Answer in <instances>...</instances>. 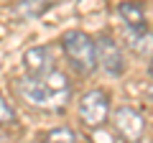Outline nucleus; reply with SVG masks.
<instances>
[{"label": "nucleus", "instance_id": "20e7f679", "mask_svg": "<svg viewBox=\"0 0 153 143\" xmlns=\"http://www.w3.org/2000/svg\"><path fill=\"white\" fill-rule=\"evenodd\" d=\"M112 128H115V133H117L123 141L138 143L146 136V118H143L135 107H130V105H120V107L112 112Z\"/></svg>", "mask_w": 153, "mask_h": 143}, {"label": "nucleus", "instance_id": "f03ea898", "mask_svg": "<svg viewBox=\"0 0 153 143\" xmlns=\"http://www.w3.org/2000/svg\"><path fill=\"white\" fill-rule=\"evenodd\" d=\"M61 49H64L69 64L79 74H92L97 69V46L94 39L84 31H66L61 36Z\"/></svg>", "mask_w": 153, "mask_h": 143}, {"label": "nucleus", "instance_id": "f8f14e48", "mask_svg": "<svg viewBox=\"0 0 153 143\" xmlns=\"http://www.w3.org/2000/svg\"><path fill=\"white\" fill-rule=\"evenodd\" d=\"M148 72H151V77H153V59H151V64H148Z\"/></svg>", "mask_w": 153, "mask_h": 143}, {"label": "nucleus", "instance_id": "39448f33", "mask_svg": "<svg viewBox=\"0 0 153 143\" xmlns=\"http://www.w3.org/2000/svg\"><path fill=\"white\" fill-rule=\"evenodd\" d=\"M94 46H97V66H102L110 77H120L125 72V56L120 44L110 33H100L94 39Z\"/></svg>", "mask_w": 153, "mask_h": 143}, {"label": "nucleus", "instance_id": "f257e3e1", "mask_svg": "<svg viewBox=\"0 0 153 143\" xmlns=\"http://www.w3.org/2000/svg\"><path fill=\"white\" fill-rule=\"evenodd\" d=\"M16 95L28 105V107H36V110H49V112H59L66 107L69 100L59 97L54 89L46 84V79L31 77V74H23L16 79Z\"/></svg>", "mask_w": 153, "mask_h": 143}, {"label": "nucleus", "instance_id": "6e6552de", "mask_svg": "<svg viewBox=\"0 0 153 143\" xmlns=\"http://www.w3.org/2000/svg\"><path fill=\"white\" fill-rule=\"evenodd\" d=\"M120 18L128 31H148L146 26V13L138 3H123L120 5Z\"/></svg>", "mask_w": 153, "mask_h": 143}, {"label": "nucleus", "instance_id": "1a4fd4ad", "mask_svg": "<svg viewBox=\"0 0 153 143\" xmlns=\"http://www.w3.org/2000/svg\"><path fill=\"white\" fill-rule=\"evenodd\" d=\"M38 141L41 143H76V133L71 128H66V125H59V128L46 130Z\"/></svg>", "mask_w": 153, "mask_h": 143}, {"label": "nucleus", "instance_id": "423d86ee", "mask_svg": "<svg viewBox=\"0 0 153 143\" xmlns=\"http://www.w3.org/2000/svg\"><path fill=\"white\" fill-rule=\"evenodd\" d=\"M23 64H26V72L31 77L44 79L49 77L51 72H56V61H54V51L49 46H31V49L23 54Z\"/></svg>", "mask_w": 153, "mask_h": 143}, {"label": "nucleus", "instance_id": "0eeeda50", "mask_svg": "<svg viewBox=\"0 0 153 143\" xmlns=\"http://www.w3.org/2000/svg\"><path fill=\"white\" fill-rule=\"evenodd\" d=\"M123 36H125V44L130 46L133 54L153 59V33L151 31H128V28H123Z\"/></svg>", "mask_w": 153, "mask_h": 143}, {"label": "nucleus", "instance_id": "9d476101", "mask_svg": "<svg viewBox=\"0 0 153 143\" xmlns=\"http://www.w3.org/2000/svg\"><path fill=\"white\" fill-rule=\"evenodd\" d=\"M51 8V3H38V0H28V3H18L13 10L18 13L21 18H38V16H44L46 10Z\"/></svg>", "mask_w": 153, "mask_h": 143}, {"label": "nucleus", "instance_id": "7ed1b4c3", "mask_svg": "<svg viewBox=\"0 0 153 143\" xmlns=\"http://www.w3.org/2000/svg\"><path fill=\"white\" fill-rule=\"evenodd\" d=\"M110 118V95L102 89H89L79 100V120L87 128H102Z\"/></svg>", "mask_w": 153, "mask_h": 143}, {"label": "nucleus", "instance_id": "9b49d317", "mask_svg": "<svg viewBox=\"0 0 153 143\" xmlns=\"http://www.w3.org/2000/svg\"><path fill=\"white\" fill-rule=\"evenodd\" d=\"M146 92H148V97L153 100V84H148V89H146Z\"/></svg>", "mask_w": 153, "mask_h": 143}]
</instances>
